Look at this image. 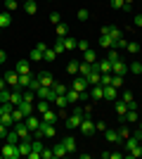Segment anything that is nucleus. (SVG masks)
Listing matches in <instances>:
<instances>
[{
	"instance_id": "obj_51",
	"label": "nucleus",
	"mask_w": 142,
	"mask_h": 159,
	"mask_svg": "<svg viewBox=\"0 0 142 159\" xmlns=\"http://www.w3.org/2000/svg\"><path fill=\"white\" fill-rule=\"evenodd\" d=\"M50 21H52L54 26H57V24H59V21H62V17H59V12H52V14H50Z\"/></svg>"
},
{
	"instance_id": "obj_26",
	"label": "nucleus",
	"mask_w": 142,
	"mask_h": 159,
	"mask_svg": "<svg viewBox=\"0 0 142 159\" xmlns=\"http://www.w3.org/2000/svg\"><path fill=\"white\" fill-rule=\"evenodd\" d=\"M31 81H33V74H19V86L21 88H28Z\"/></svg>"
},
{
	"instance_id": "obj_40",
	"label": "nucleus",
	"mask_w": 142,
	"mask_h": 159,
	"mask_svg": "<svg viewBox=\"0 0 142 159\" xmlns=\"http://www.w3.org/2000/svg\"><path fill=\"white\" fill-rule=\"evenodd\" d=\"M67 71L71 74V76H76V74H78V62H74V60H71V62L67 64Z\"/></svg>"
},
{
	"instance_id": "obj_8",
	"label": "nucleus",
	"mask_w": 142,
	"mask_h": 159,
	"mask_svg": "<svg viewBox=\"0 0 142 159\" xmlns=\"http://www.w3.org/2000/svg\"><path fill=\"white\" fill-rule=\"evenodd\" d=\"M102 36H111V38H114V40L123 38L121 29H118V26H111V24H109V26H102Z\"/></svg>"
},
{
	"instance_id": "obj_38",
	"label": "nucleus",
	"mask_w": 142,
	"mask_h": 159,
	"mask_svg": "<svg viewBox=\"0 0 142 159\" xmlns=\"http://www.w3.org/2000/svg\"><path fill=\"white\" fill-rule=\"evenodd\" d=\"M109 5L114 7V10H123L126 12V0H109Z\"/></svg>"
},
{
	"instance_id": "obj_42",
	"label": "nucleus",
	"mask_w": 142,
	"mask_h": 159,
	"mask_svg": "<svg viewBox=\"0 0 142 159\" xmlns=\"http://www.w3.org/2000/svg\"><path fill=\"white\" fill-rule=\"evenodd\" d=\"M41 159H54L52 147H43V150H41Z\"/></svg>"
},
{
	"instance_id": "obj_43",
	"label": "nucleus",
	"mask_w": 142,
	"mask_h": 159,
	"mask_svg": "<svg viewBox=\"0 0 142 159\" xmlns=\"http://www.w3.org/2000/svg\"><path fill=\"white\" fill-rule=\"evenodd\" d=\"M17 7H19V2H17V0H7V2H5V12H14Z\"/></svg>"
},
{
	"instance_id": "obj_54",
	"label": "nucleus",
	"mask_w": 142,
	"mask_h": 159,
	"mask_svg": "<svg viewBox=\"0 0 142 159\" xmlns=\"http://www.w3.org/2000/svg\"><path fill=\"white\" fill-rule=\"evenodd\" d=\"M95 131H107V124H104V121H97V124H95Z\"/></svg>"
},
{
	"instance_id": "obj_49",
	"label": "nucleus",
	"mask_w": 142,
	"mask_h": 159,
	"mask_svg": "<svg viewBox=\"0 0 142 159\" xmlns=\"http://www.w3.org/2000/svg\"><path fill=\"white\" fill-rule=\"evenodd\" d=\"M76 17H78V19H81V21H85V19H90V12H88V10H85V7H81Z\"/></svg>"
},
{
	"instance_id": "obj_14",
	"label": "nucleus",
	"mask_w": 142,
	"mask_h": 159,
	"mask_svg": "<svg viewBox=\"0 0 142 159\" xmlns=\"http://www.w3.org/2000/svg\"><path fill=\"white\" fill-rule=\"evenodd\" d=\"M14 69H17V74H31V60H19L14 64Z\"/></svg>"
},
{
	"instance_id": "obj_44",
	"label": "nucleus",
	"mask_w": 142,
	"mask_h": 159,
	"mask_svg": "<svg viewBox=\"0 0 142 159\" xmlns=\"http://www.w3.org/2000/svg\"><path fill=\"white\" fill-rule=\"evenodd\" d=\"M121 100L126 102V105H130V102H133L135 98H133V93H130V90H123V93H121Z\"/></svg>"
},
{
	"instance_id": "obj_59",
	"label": "nucleus",
	"mask_w": 142,
	"mask_h": 159,
	"mask_svg": "<svg viewBox=\"0 0 142 159\" xmlns=\"http://www.w3.org/2000/svg\"><path fill=\"white\" fill-rule=\"evenodd\" d=\"M140 145H142V133H140Z\"/></svg>"
},
{
	"instance_id": "obj_13",
	"label": "nucleus",
	"mask_w": 142,
	"mask_h": 159,
	"mask_svg": "<svg viewBox=\"0 0 142 159\" xmlns=\"http://www.w3.org/2000/svg\"><path fill=\"white\" fill-rule=\"evenodd\" d=\"M24 124L28 126V131H31V133H36V131H38V126H41V119L33 116V114H28L26 119H24Z\"/></svg>"
},
{
	"instance_id": "obj_23",
	"label": "nucleus",
	"mask_w": 142,
	"mask_h": 159,
	"mask_svg": "<svg viewBox=\"0 0 142 159\" xmlns=\"http://www.w3.org/2000/svg\"><path fill=\"white\" fill-rule=\"evenodd\" d=\"M19 133L14 131V128H10V131H7V138H5V143H10V145H17V143H19Z\"/></svg>"
},
{
	"instance_id": "obj_39",
	"label": "nucleus",
	"mask_w": 142,
	"mask_h": 159,
	"mask_svg": "<svg viewBox=\"0 0 142 159\" xmlns=\"http://www.w3.org/2000/svg\"><path fill=\"white\" fill-rule=\"evenodd\" d=\"M102 157H104V159H109V157H111V159H123L126 152H102Z\"/></svg>"
},
{
	"instance_id": "obj_7",
	"label": "nucleus",
	"mask_w": 142,
	"mask_h": 159,
	"mask_svg": "<svg viewBox=\"0 0 142 159\" xmlns=\"http://www.w3.org/2000/svg\"><path fill=\"white\" fill-rule=\"evenodd\" d=\"M78 131H81L83 135H93V133H95V124L90 121V116H83L81 126H78Z\"/></svg>"
},
{
	"instance_id": "obj_27",
	"label": "nucleus",
	"mask_w": 142,
	"mask_h": 159,
	"mask_svg": "<svg viewBox=\"0 0 142 159\" xmlns=\"http://www.w3.org/2000/svg\"><path fill=\"white\" fill-rule=\"evenodd\" d=\"M83 62H88V64H95V62H97V55H95V50H85V52H83Z\"/></svg>"
},
{
	"instance_id": "obj_3",
	"label": "nucleus",
	"mask_w": 142,
	"mask_h": 159,
	"mask_svg": "<svg viewBox=\"0 0 142 159\" xmlns=\"http://www.w3.org/2000/svg\"><path fill=\"white\" fill-rule=\"evenodd\" d=\"M71 88L78 90V93H88V90H90V83H88L85 76H74V79H71Z\"/></svg>"
},
{
	"instance_id": "obj_18",
	"label": "nucleus",
	"mask_w": 142,
	"mask_h": 159,
	"mask_svg": "<svg viewBox=\"0 0 142 159\" xmlns=\"http://www.w3.org/2000/svg\"><path fill=\"white\" fill-rule=\"evenodd\" d=\"M104 98V88L97 83V86H90V100H102Z\"/></svg>"
},
{
	"instance_id": "obj_33",
	"label": "nucleus",
	"mask_w": 142,
	"mask_h": 159,
	"mask_svg": "<svg viewBox=\"0 0 142 159\" xmlns=\"http://www.w3.org/2000/svg\"><path fill=\"white\" fill-rule=\"evenodd\" d=\"M43 60H47V62H54V60H57V52H54V48H47L45 52H43Z\"/></svg>"
},
{
	"instance_id": "obj_36",
	"label": "nucleus",
	"mask_w": 142,
	"mask_h": 159,
	"mask_svg": "<svg viewBox=\"0 0 142 159\" xmlns=\"http://www.w3.org/2000/svg\"><path fill=\"white\" fill-rule=\"evenodd\" d=\"M28 60H31V62H41V60H43V50L33 48V50H31V57H28Z\"/></svg>"
},
{
	"instance_id": "obj_22",
	"label": "nucleus",
	"mask_w": 142,
	"mask_h": 159,
	"mask_svg": "<svg viewBox=\"0 0 142 159\" xmlns=\"http://www.w3.org/2000/svg\"><path fill=\"white\" fill-rule=\"evenodd\" d=\"M52 154H54V159H62L64 154H69V152H67V147H64V143H57V145L52 147Z\"/></svg>"
},
{
	"instance_id": "obj_47",
	"label": "nucleus",
	"mask_w": 142,
	"mask_h": 159,
	"mask_svg": "<svg viewBox=\"0 0 142 159\" xmlns=\"http://www.w3.org/2000/svg\"><path fill=\"white\" fill-rule=\"evenodd\" d=\"M100 86H111V74H102V79H100Z\"/></svg>"
},
{
	"instance_id": "obj_46",
	"label": "nucleus",
	"mask_w": 142,
	"mask_h": 159,
	"mask_svg": "<svg viewBox=\"0 0 142 159\" xmlns=\"http://www.w3.org/2000/svg\"><path fill=\"white\" fill-rule=\"evenodd\" d=\"M130 74H142V62H133V64H130Z\"/></svg>"
},
{
	"instance_id": "obj_15",
	"label": "nucleus",
	"mask_w": 142,
	"mask_h": 159,
	"mask_svg": "<svg viewBox=\"0 0 142 159\" xmlns=\"http://www.w3.org/2000/svg\"><path fill=\"white\" fill-rule=\"evenodd\" d=\"M43 121H47V124H57V121H59V114L54 112L52 107H50V109H47V112H43V116H41Z\"/></svg>"
},
{
	"instance_id": "obj_57",
	"label": "nucleus",
	"mask_w": 142,
	"mask_h": 159,
	"mask_svg": "<svg viewBox=\"0 0 142 159\" xmlns=\"http://www.w3.org/2000/svg\"><path fill=\"white\" fill-rule=\"evenodd\" d=\"M2 114H5V109H2V105H0V116H2Z\"/></svg>"
},
{
	"instance_id": "obj_32",
	"label": "nucleus",
	"mask_w": 142,
	"mask_h": 159,
	"mask_svg": "<svg viewBox=\"0 0 142 159\" xmlns=\"http://www.w3.org/2000/svg\"><path fill=\"white\" fill-rule=\"evenodd\" d=\"M52 90H54V95H67L69 86H64V83H57V81H54V86H52Z\"/></svg>"
},
{
	"instance_id": "obj_17",
	"label": "nucleus",
	"mask_w": 142,
	"mask_h": 159,
	"mask_svg": "<svg viewBox=\"0 0 142 159\" xmlns=\"http://www.w3.org/2000/svg\"><path fill=\"white\" fill-rule=\"evenodd\" d=\"M52 105L57 107L59 112H67V107H69V100H67V95H57V98H54V102H52Z\"/></svg>"
},
{
	"instance_id": "obj_50",
	"label": "nucleus",
	"mask_w": 142,
	"mask_h": 159,
	"mask_svg": "<svg viewBox=\"0 0 142 159\" xmlns=\"http://www.w3.org/2000/svg\"><path fill=\"white\" fill-rule=\"evenodd\" d=\"M111 86H114V88H121L123 86V76H114V74H111Z\"/></svg>"
},
{
	"instance_id": "obj_60",
	"label": "nucleus",
	"mask_w": 142,
	"mask_h": 159,
	"mask_svg": "<svg viewBox=\"0 0 142 159\" xmlns=\"http://www.w3.org/2000/svg\"><path fill=\"white\" fill-rule=\"evenodd\" d=\"M0 33H2V29H0Z\"/></svg>"
},
{
	"instance_id": "obj_25",
	"label": "nucleus",
	"mask_w": 142,
	"mask_h": 159,
	"mask_svg": "<svg viewBox=\"0 0 142 159\" xmlns=\"http://www.w3.org/2000/svg\"><path fill=\"white\" fill-rule=\"evenodd\" d=\"M12 24V14L10 12H0V29H7Z\"/></svg>"
},
{
	"instance_id": "obj_56",
	"label": "nucleus",
	"mask_w": 142,
	"mask_h": 159,
	"mask_svg": "<svg viewBox=\"0 0 142 159\" xmlns=\"http://www.w3.org/2000/svg\"><path fill=\"white\" fill-rule=\"evenodd\" d=\"M5 60H7V52H5V50H0V64H2Z\"/></svg>"
},
{
	"instance_id": "obj_16",
	"label": "nucleus",
	"mask_w": 142,
	"mask_h": 159,
	"mask_svg": "<svg viewBox=\"0 0 142 159\" xmlns=\"http://www.w3.org/2000/svg\"><path fill=\"white\" fill-rule=\"evenodd\" d=\"M104 138H107L109 145H116V143H121V135H118V131H111V128H107V131H104Z\"/></svg>"
},
{
	"instance_id": "obj_34",
	"label": "nucleus",
	"mask_w": 142,
	"mask_h": 159,
	"mask_svg": "<svg viewBox=\"0 0 142 159\" xmlns=\"http://www.w3.org/2000/svg\"><path fill=\"white\" fill-rule=\"evenodd\" d=\"M64 50H67V48H64V38H54V52L62 55Z\"/></svg>"
},
{
	"instance_id": "obj_52",
	"label": "nucleus",
	"mask_w": 142,
	"mask_h": 159,
	"mask_svg": "<svg viewBox=\"0 0 142 159\" xmlns=\"http://www.w3.org/2000/svg\"><path fill=\"white\" fill-rule=\"evenodd\" d=\"M118 135H121V140H126V138L130 135V128H128V126H123L121 131H118Z\"/></svg>"
},
{
	"instance_id": "obj_53",
	"label": "nucleus",
	"mask_w": 142,
	"mask_h": 159,
	"mask_svg": "<svg viewBox=\"0 0 142 159\" xmlns=\"http://www.w3.org/2000/svg\"><path fill=\"white\" fill-rule=\"evenodd\" d=\"M133 24H135L137 29H142V14H135V17H133Z\"/></svg>"
},
{
	"instance_id": "obj_9",
	"label": "nucleus",
	"mask_w": 142,
	"mask_h": 159,
	"mask_svg": "<svg viewBox=\"0 0 142 159\" xmlns=\"http://www.w3.org/2000/svg\"><path fill=\"white\" fill-rule=\"evenodd\" d=\"M31 138H33V135H31ZM31 138H24V140H19V143H17L21 157H28V154H31Z\"/></svg>"
},
{
	"instance_id": "obj_10",
	"label": "nucleus",
	"mask_w": 142,
	"mask_h": 159,
	"mask_svg": "<svg viewBox=\"0 0 142 159\" xmlns=\"http://www.w3.org/2000/svg\"><path fill=\"white\" fill-rule=\"evenodd\" d=\"M38 83H41V86H45V88H52V86H54L52 74H50V71H41V74H38Z\"/></svg>"
},
{
	"instance_id": "obj_61",
	"label": "nucleus",
	"mask_w": 142,
	"mask_h": 159,
	"mask_svg": "<svg viewBox=\"0 0 142 159\" xmlns=\"http://www.w3.org/2000/svg\"><path fill=\"white\" fill-rule=\"evenodd\" d=\"M24 2H28V0H24Z\"/></svg>"
},
{
	"instance_id": "obj_58",
	"label": "nucleus",
	"mask_w": 142,
	"mask_h": 159,
	"mask_svg": "<svg viewBox=\"0 0 142 159\" xmlns=\"http://www.w3.org/2000/svg\"><path fill=\"white\" fill-rule=\"evenodd\" d=\"M140 133H142V119H140Z\"/></svg>"
},
{
	"instance_id": "obj_12",
	"label": "nucleus",
	"mask_w": 142,
	"mask_h": 159,
	"mask_svg": "<svg viewBox=\"0 0 142 159\" xmlns=\"http://www.w3.org/2000/svg\"><path fill=\"white\" fill-rule=\"evenodd\" d=\"M102 100H107V102H114V100H118V88L114 86H104V98Z\"/></svg>"
},
{
	"instance_id": "obj_28",
	"label": "nucleus",
	"mask_w": 142,
	"mask_h": 159,
	"mask_svg": "<svg viewBox=\"0 0 142 159\" xmlns=\"http://www.w3.org/2000/svg\"><path fill=\"white\" fill-rule=\"evenodd\" d=\"M17 107H19V109H21L24 114H26V116H28V114H33V102H24V100H21V102H19Z\"/></svg>"
},
{
	"instance_id": "obj_30",
	"label": "nucleus",
	"mask_w": 142,
	"mask_h": 159,
	"mask_svg": "<svg viewBox=\"0 0 142 159\" xmlns=\"http://www.w3.org/2000/svg\"><path fill=\"white\" fill-rule=\"evenodd\" d=\"M62 143H64V147H67V152H76V140L71 138V135H67Z\"/></svg>"
},
{
	"instance_id": "obj_11",
	"label": "nucleus",
	"mask_w": 142,
	"mask_h": 159,
	"mask_svg": "<svg viewBox=\"0 0 142 159\" xmlns=\"http://www.w3.org/2000/svg\"><path fill=\"white\" fill-rule=\"evenodd\" d=\"M5 81L10 88H17L19 86V74H17V69H10V71L5 74Z\"/></svg>"
},
{
	"instance_id": "obj_35",
	"label": "nucleus",
	"mask_w": 142,
	"mask_h": 159,
	"mask_svg": "<svg viewBox=\"0 0 142 159\" xmlns=\"http://www.w3.org/2000/svg\"><path fill=\"white\" fill-rule=\"evenodd\" d=\"M47 109H50V102H47V100H38V105H36V112H47Z\"/></svg>"
},
{
	"instance_id": "obj_41",
	"label": "nucleus",
	"mask_w": 142,
	"mask_h": 159,
	"mask_svg": "<svg viewBox=\"0 0 142 159\" xmlns=\"http://www.w3.org/2000/svg\"><path fill=\"white\" fill-rule=\"evenodd\" d=\"M126 121H140V116H137V109H128V114L123 116Z\"/></svg>"
},
{
	"instance_id": "obj_21",
	"label": "nucleus",
	"mask_w": 142,
	"mask_h": 159,
	"mask_svg": "<svg viewBox=\"0 0 142 159\" xmlns=\"http://www.w3.org/2000/svg\"><path fill=\"white\" fill-rule=\"evenodd\" d=\"M114 45H116V40L111 38V36H102L100 38V48H104V50H111Z\"/></svg>"
},
{
	"instance_id": "obj_2",
	"label": "nucleus",
	"mask_w": 142,
	"mask_h": 159,
	"mask_svg": "<svg viewBox=\"0 0 142 159\" xmlns=\"http://www.w3.org/2000/svg\"><path fill=\"white\" fill-rule=\"evenodd\" d=\"M54 135H57L54 124H47V121L41 119V126H38V131L33 133V138H54Z\"/></svg>"
},
{
	"instance_id": "obj_1",
	"label": "nucleus",
	"mask_w": 142,
	"mask_h": 159,
	"mask_svg": "<svg viewBox=\"0 0 142 159\" xmlns=\"http://www.w3.org/2000/svg\"><path fill=\"white\" fill-rule=\"evenodd\" d=\"M83 116H85L83 107H74V112H71V114L67 116V119H64V126H67L69 131H74V128H78V126H81Z\"/></svg>"
},
{
	"instance_id": "obj_31",
	"label": "nucleus",
	"mask_w": 142,
	"mask_h": 159,
	"mask_svg": "<svg viewBox=\"0 0 142 159\" xmlns=\"http://www.w3.org/2000/svg\"><path fill=\"white\" fill-rule=\"evenodd\" d=\"M126 50H128L130 55H137V52H140V43H135V40H128V43H126Z\"/></svg>"
},
{
	"instance_id": "obj_6",
	"label": "nucleus",
	"mask_w": 142,
	"mask_h": 159,
	"mask_svg": "<svg viewBox=\"0 0 142 159\" xmlns=\"http://www.w3.org/2000/svg\"><path fill=\"white\" fill-rule=\"evenodd\" d=\"M111 74H114V76H126V74H128V66H126V62H123V60L111 62Z\"/></svg>"
},
{
	"instance_id": "obj_24",
	"label": "nucleus",
	"mask_w": 142,
	"mask_h": 159,
	"mask_svg": "<svg viewBox=\"0 0 142 159\" xmlns=\"http://www.w3.org/2000/svg\"><path fill=\"white\" fill-rule=\"evenodd\" d=\"M54 31H57V38H67L69 36V26L64 24V21H59V24L54 26Z\"/></svg>"
},
{
	"instance_id": "obj_37",
	"label": "nucleus",
	"mask_w": 142,
	"mask_h": 159,
	"mask_svg": "<svg viewBox=\"0 0 142 159\" xmlns=\"http://www.w3.org/2000/svg\"><path fill=\"white\" fill-rule=\"evenodd\" d=\"M64 48H67V50H76V48H78V40L76 38H64Z\"/></svg>"
},
{
	"instance_id": "obj_20",
	"label": "nucleus",
	"mask_w": 142,
	"mask_h": 159,
	"mask_svg": "<svg viewBox=\"0 0 142 159\" xmlns=\"http://www.w3.org/2000/svg\"><path fill=\"white\" fill-rule=\"evenodd\" d=\"M67 100H69V105H76V102H81V93L74 90V88H69L67 90Z\"/></svg>"
},
{
	"instance_id": "obj_4",
	"label": "nucleus",
	"mask_w": 142,
	"mask_h": 159,
	"mask_svg": "<svg viewBox=\"0 0 142 159\" xmlns=\"http://www.w3.org/2000/svg\"><path fill=\"white\" fill-rule=\"evenodd\" d=\"M33 93H36V98H38V100H47V102H54V98H57L52 88H45V86H38Z\"/></svg>"
},
{
	"instance_id": "obj_55",
	"label": "nucleus",
	"mask_w": 142,
	"mask_h": 159,
	"mask_svg": "<svg viewBox=\"0 0 142 159\" xmlns=\"http://www.w3.org/2000/svg\"><path fill=\"white\" fill-rule=\"evenodd\" d=\"M88 40H78V50H83V52H85V50H88Z\"/></svg>"
},
{
	"instance_id": "obj_19",
	"label": "nucleus",
	"mask_w": 142,
	"mask_h": 159,
	"mask_svg": "<svg viewBox=\"0 0 142 159\" xmlns=\"http://www.w3.org/2000/svg\"><path fill=\"white\" fill-rule=\"evenodd\" d=\"M114 107H116V114H118V116H126V114H128V105H126V102H123V100H114Z\"/></svg>"
},
{
	"instance_id": "obj_5",
	"label": "nucleus",
	"mask_w": 142,
	"mask_h": 159,
	"mask_svg": "<svg viewBox=\"0 0 142 159\" xmlns=\"http://www.w3.org/2000/svg\"><path fill=\"white\" fill-rule=\"evenodd\" d=\"M0 154H2V159H17V157H21V154H19V147H17V145H10V143L2 145Z\"/></svg>"
},
{
	"instance_id": "obj_45",
	"label": "nucleus",
	"mask_w": 142,
	"mask_h": 159,
	"mask_svg": "<svg viewBox=\"0 0 142 159\" xmlns=\"http://www.w3.org/2000/svg\"><path fill=\"white\" fill-rule=\"evenodd\" d=\"M126 157H133V159H135V157H142V145H137L135 150H130V152H126Z\"/></svg>"
},
{
	"instance_id": "obj_29",
	"label": "nucleus",
	"mask_w": 142,
	"mask_h": 159,
	"mask_svg": "<svg viewBox=\"0 0 142 159\" xmlns=\"http://www.w3.org/2000/svg\"><path fill=\"white\" fill-rule=\"evenodd\" d=\"M24 10H26V14H36L38 12V2H36V0H28V2H24Z\"/></svg>"
},
{
	"instance_id": "obj_48",
	"label": "nucleus",
	"mask_w": 142,
	"mask_h": 159,
	"mask_svg": "<svg viewBox=\"0 0 142 159\" xmlns=\"http://www.w3.org/2000/svg\"><path fill=\"white\" fill-rule=\"evenodd\" d=\"M107 60H109V62H116V60H121V55L116 52V48H111V50H109V55H107Z\"/></svg>"
}]
</instances>
